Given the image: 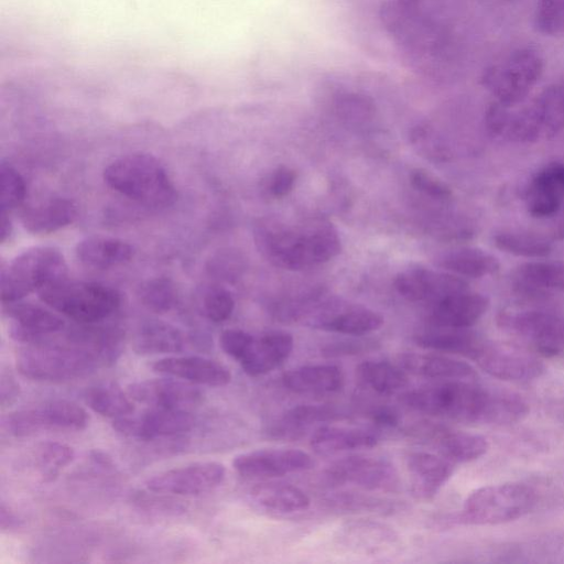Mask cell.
<instances>
[{"mask_svg":"<svg viewBox=\"0 0 564 564\" xmlns=\"http://www.w3.org/2000/svg\"><path fill=\"white\" fill-rule=\"evenodd\" d=\"M400 401L419 413L470 424H513L530 411L519 394L465 380H447L409 390L400 395Z\"/></svg>","mask_w":564,"mask_h":564,"instance_id":"6da1fadb","label":"cell"},{"mask_svg":"<svg viewBox=\"0 0 564 564\" xmlns=\"http://www.w3.org/2000/svg\"><path fill=\"white\" fill-rule=\"evenodd\" d=\"M54 335L19 349L15 365L21 376L34 381L61 383L86 377L106 366L84 325L70 329L62 340L55 339Z\"/></svg>","mask_w":564,"mask_h":564,"instance_id":"7a4b0ae2","label":"cell"},{"mask_svg":"<svg viewBox=\"0 0 564 564\" xmlns=\"http://www.w3.org/2000/svg\"><path fill=\"white\" fill-rule=\"evenodd\" d=\"M254 239L268 261L288 270H302L327 262L341 250L337 230L323 219H313L294 228L276 224L259 225Z\"/></svg>","mask_w":564,"mask_h":564,"instance_id":"3957f363","label":"cell"},{"mask_svg":"<svg viewBox=\"0 0 564 564\" xmlns=\"http://www.w3.org/2000/svg\"><path fill=\"white\" fill-rule=\"evenodd\" d=\"M488 131L516 143L551 139L564 129V79L552 83L523 107L494 102L486 112Z\"/></svg>","mask_w":564,"mask_h":564,"instance_id":"277c9868","label":"cell"},{"mask_svg":"<svg viewBox=\"0 0 564 564\" xmlns=\"http://www.w3.org/2000/svg\"><path fill=\"white\" fill-rule=\"evenodd\" d=\"M104 181L117 193L149 208H165L176 199L167 171L149 153H129L116 159L105 167Z\"/></svg>","mask_w":564,"mask_h":564,"instance_id":"5b68a950","label":"cell"},{"mask_svg":"<svg viewBox=\"0 0 564 564\" xmlns=\"http://www.w3.org/2000/svg\"><path fill=\"white\" fill-rule=\"evenodd\" d=\"M37 294L48 307L78 324H98L121 305V294L116 289L67 278L42 289Z\"/></svg>","mask_w":564,"mask_h":564,"instance_id":"8992f818","label":"cell"},{"mask_svg":"<svg viewBox=\"0 0 564 564\" xmlns=\"http://www.w3.org/2000/svg\"><path fill=\"white\" fill-rule=\"evenodd\" d=\"M67 278L62 252L48 246L30 248L17 256L0 273L2 304L21 301L30 293Z\"/></svg>","mask_w":564,"mask_h":564,"instance_id":"52a82bcc","label":"cell"},{"mask_svg":"<svg viewBox=\"0 0 564 564\" xmlns=\"http://www.w3.org/2000/svg\"><path fill=\"white\" fill-rule=\"evenodd\" d=\"M543 69L541 52L533 46H521L490 64L481 75V84L495 102L512 107L524 100Z\"/></svg>","mask_w":564,"mask_h":564,"instance_id":"ba28073f","label":"cell"},{"mask_svg":"<svg viewBox=\"0 0 564 564\" xmlns=\"http://www.w3.org/2000/svg\"><path fill=\"white\" fill-rule=\"evenodd\" d=\"M534 490L521 482H505L478 488L466 498L458 521L494 525L517 520L534 507Z\"/></svg>","mask_w":564,"mask_h":564,"instance_id":"9c48e42d","label":"cell"},{"mask_svg":"<svg viewBox=\"0 0 564 564\" xmlns=\"http://www.w3.org/2000/svg\"><path fill=\"white\" fill-rule=\"evenodd\" d=\"M498 323L540 356L564 354V316L561 314L543 310L505 311Z\"/></svg>","mask_w":564,"mask_h":564,"instance_id":"30bf717a","label":"cell"},{"mask_svg":"<svg viewBox=\"0 0 564 564\" xmlns=\"http://www.w3.org/2000/svg\"><path fill=\"white\" fill-rule=\"evenodd\" d=\"M89 415L78 404L52 400L36 406L11 412L2 420L3 429L14 437H26L46 431H82Z\"/></svg>","mask_w":564,"mask_h":564,"instance_id":"8fae6325","label":"cell"},{"mask_svg":"<svg viewBox=\"0 0 564 564\" xmlns=\"http://www.w3.org/2000/svg\"><path fill=\"white\" fill-rule=\"evenodd\" d=\"M404 433L410 438L431 446L441 456L453 463L475 460L486 454L488 449V442L485 437L429 420L408 425Z\"/></svg>","mask_w":564,"mask_h":564,"instance_id":"7c38bea8","label":"cell"},{"mask_svg":"<svg viewBox=\"0 0 564 564\" xmlns=\"http://www.w3.org/2000/svg\"><path fill=\"white\" fill-rule=\"evenodd\" d=\"M325 476L328 481L352 485L366 490L395 491L399 477L395 467L386 458L351 455L330 464Z\"/></svg>","mask_w":564,"mask_h":564,"instance_id":"4fadbf2b","label":"cell"},{"mask_svg":"<svg viewBox=\"0 0 564 564\" xmlns=\"http://www.w3.org/2000/svg\"><path fill=\"white\" fill-rule=\"evenodd\" d=\"M303 318L314 328L350 336H364L383 325L381 314L357 304L326 302L310 306Z\"/></svg>","mask_w":564,"mask_h":564,"instance_id":"5bb4252c","label":"cell"},{"mask_svg":"<svg viewBox=\"0 0 564 564\" xmlns=\"http://www.w3.org/2000/svg\"><path fill=\"white\" fill-rule=\"evenodd\" d=\"M313 457L297 448L257 449L236 456L232 467L249 479H271L314 467Z\"/></svg>","mask_w":564,"mask_h":564,"instance_id":"9a60e30c","label":"cell"},{"mask_svg":"<svg viewBox=\"0 0 564 564\" xmlns=\"http://www.w3.org/2000/svg\"><path fill=\"white\" fill-rule=\"evenodd\" d=\"M226 475L223 464L198 462L160 473L147 481L156 494L196 496L218 487Z\"/></svg>","mask_w":564,"mask_h":564,"instance_id":"2e32d148","label":"cell"},{"mask_svg":"<svg viewBox=\"0 0 564 564\" xmlns=\"http://www.w3.org/2000/svg\"><path fill=\"white\" fill-rule=\"evenodd\" d=\"M475 361L490 376L512 382H528L540 378L545 371L544 364L533 352L489 341Z\"/></svg>","mask_w":564,"mask_h":564,"instance_id":"e0dca14e","label":"cell"},{"mask_svg":"<svg viewBox=\"0 0 564 564\" xmlns=\"http://www.w3.org/2000/svg\"><path fill=\"white\" fill-rule=\"evenodd\" d=\"M193 425L194 417L188 410L152 406L138 415L115 419L112 424L119 433L143 441L175 436L188 432Z\"/></svg>","mask_w":564,"mask_h":564,"instance_id":"ac0fdd59","label":"cell"},{"mask_svg":"<svg viewBox=\"0 0 564 564\" xmlns=\"http://www.w3.org/2000/svg\"><path fill=\"white\" fill-rule=\"evenodd\" d=\"M393 284L398 293L408 301L431 305L468 290V283L462 276L422 267L409 268L400 272Z\"/></svg>","mask_w":564,"mask_h":564,"instance_id":"d6986e66","label":"cell"},{"mask_svg":"<svg viewBox=\"0 0 564 564\" xmlns=\"http://www.w3.org/2000/svg\"><path fill=\"white\" fill-rule=\"evenodd\" d=\"M126 391L133 401L152 408L188 410L203 400L202 391L193 383L173 377L137 381Z\"/></svg>","mask_w":564,"mask_h":564,"instance_id":"ffe728a7","label":"cell"},{"mask_svg":"<svg viewBox=\"0 0 564 564\" xmlns=\"http://www.w3.org/2000/svg\"><path fill=\"white\" fill-rule=\"evenodd\" d=\"M2 305L10 319V336L18 343L35 344L64 329L63 318L41 305L22 300Z\"/></svg>","mask_w":564,"mask_h":564,"instance_id":"44dd1931","label":"cell"},{"mask_svg":"<svg viewBox=\"0 0 564 564\" xmlns=\"http://www.w3.org/2000/svg\"><path fill=\"white\" fill-rule=\"evenodd\" d=\"M336 543L361 555H381L399 545V535L386 523L371 519H352L338 527Z\"/></svg>","mask_w":564,"mask_h":564,"instance_id":"7402d4cb","label":"cell"},{"mask_svg":"<svg viewBox=\"0 0 564 564\" xmlns=\"http://www.w3.org/2000/svg\"><path fill=\"white\" fill-rule=\"evenodd\" d=\"M524 200L532 217L555 215L564 202V163L552 162L540 169L525 187Z\"/></svg>","mask_w":564,"mask_h":564,"instance_id":"603a6c76","label":"cell"},{"mask_svg":"<svg viewBox=\"0 0 564 564\" xmlns=\"http://www.w3.org/2000/svg\"><path fill=\"white\" fill-rule=\"evenodd\" d=\"M412 495L423 501L433 499L454 471V463L429 452H410L405 456Z\"/></svg>","mask_w":564,"mask_h":564,"instance_id":"cb8c5ba5","label":"cell"},{"mask_svg":"<svg viewBox=\"0 0 564 564\" xmlns=\"http://www.w3.org/2000/svg\"><path fill=\"white\" fill-rule=\"evenodd\" d=\"M152 369L167 377L208 387H223L231 380V373L226 366L199 356L162 358L153 362Z\"/></svg>","mask_w":564,"mask_h":564,"instance_id":"d4e9b609","label":"cell"},{"mask_svg":"<svg viewBox=\"0 0 564 564\" xmlns=\"http://www.w3.org/2000/svg\"><path fill=\"white\" fill-rule=\"evenodd\" d=\"M489 307L488 299L468 290L449 295L431 305L429 324L467 328L476 324Z\"/></svg>","mask_w":564,"mask_h":564,"instance_id":"484cf974","label":"cell"},{"mask_svg":"<svg viewBox=\"0 0 564 564\" xmlns=\"http://www.w3.org/2000/svg\"><path fill=\"white\" fill-rule=\"evenodd\" d=\"M414 341L425 349L459 355L475 360L488 340L471 330L470 327L454 328L430 325L414 335Z\"/></svg>","mask_w":564,"mask_h":564,"instance_id":"4316f807","label":"cell"},{"mask_svg":"<svg viewBox=\"0 0 564 564\" xmlns=\"http://www.w3.org/2000/svg\"><path fill=\"white\" fill-rule=\"evenodd\" d=\"M399 366L408 373L436 379L475 381L477 372L468 362L443 354L408 352L399 357Z\"/></svg>","mask_w":564,"mask_h":564,"instance_id":"83f0119b","label":"cell"},{"mask_svg":"<svg viewBox=\"0 0 564 564\" xmlns=\"http://www.w3.org/2000/svg\"><path fill=\"white\" fill-rule=\"evenodd\" d=\"M293 337L289 333H267L260 338H254L239 364L250 377L265 375L288 359L293 349Z\"/></svg>","mask_w":564,"mask_h":564,"instance_id":"f1b7e54d","label":"cell"},{"mask_svg":"<svg viewBox=\"0 0 564 564\" xmlns=\"http://www.w3.org/2000/svg\"><path fill=\"white\" fill-rule=\"evenodd\" d=\"M78 209L74 200L51 197L25 207L21 214L24 228L35 235H47L70 225Z\"/></svg>","mask_w":564,"mask_h":564,"instance_id":"f546056e","label":"cell"},{"mask_svg":"<svg viewBox=\"0 0 564 564\" xmlns=\"http://www.w3.org/2000/svg\"><path fill=\"white\" fill-rule=\"evenodd\" d=\"M75 254L85 267L107 270L131 261L133 247L127 241L107 236H89L78 241Z\"/></svg>","mask_w":564,"mask_h":564,"instance_id":"4dcf8cb0","label":"cell"},{"mask_svg":"<svg viewBox=\"0 0 564 564\" xmlns=\"http://www.w3.org/2000/svg\"><path fill=\"white\" fill-rule=\"evenodd\" d=\"M283 386L300 394H332L344 386V375L334 365H310L293 368L282 376Z\"/></svg>","mask_w":564,"mask_h":564,"instance_id":"1f68e13d","label":"cell"},{"mask_svg":"<svg viewBox=\"0 0 564 564\" xmlns=\"http://www.w3.org/2000/svg\"><path fill=\"white\" fill-rule=\"evenodd\" d=\"M345 416L346 414L334 406L302 404L288 410L268 429V434L274 438L299 440L312 425L341 420Z\"/></svg>","mask_w":564,"mask_h":564,"instance_id":"d6a6232c","label":"cell"},{"mask_svg":"<svg viewBox=\"0 0 564 564\" xmlns=\"http://www.w3.org/2000/svg\"><path fill=\"white\" fill-rule=\"evenodd\" d=\"M379 435L368 429L340 427L323 425L317 427L311 437V446L319 455H336L338 453L375 447Z\"/></svg>","mask_w":564,"mask_h":564,"instance_id":"836d02e7","label":"cell"},{"mask_svg":"<svg viewBox=\"0 0 564 564\" xmlns=\"http://www.w3.org/2000/svg\"><path fill=\"white\" fill-rule=\"evenodd\" d=\"M513 278L519 292L527 295L564 291V262L551 260L525 262L516 269Z\"/></svg>","mask_w":564,"mask_h":564,"instance_id":"e575fe53","label":"cell"},{"mask_svg":"<svg viewBox=\"0 0 564 564\" xmlns=\"http://www.w3.org/2000/svg\"><path fill=\"white\" fill-rule=\"evenodd\" d=\"M133 350L138 355L176 354L184 348V337L178 328L160 319H148L137 329Z\"/></svg>","mask_w":564,"mask_h":564,"instance_id":"d590c367","label":"cell"},{"mask_svg":"<svg viewBox=\"0 0 564 564\" xmlns=\"http://www.w3.org/2000/svg\"><path fill=\"white\" fill-rule=\"evenodd\" d=\"M250 494L258 506L278 513L304 511L311 505L308 496L302 489L284 482H260L251 489Z\"/></svg>","mask_w":564,"mask_h":564,"instance_id":"8d00e7d4","label":"cell"},{"mask_svg":"<svg viewBox=\"0 0 564 564\" xmlns=\"http://www.w3.org/2000/svg\"><path fill=\"white\" fill-rule=\"evenodd\" d=\"M440 267L459 276L484 278L499 271L500 263L491 253L475 247H463L445 253Z\"/></svg>","mask_w":564,"mask_h":564,"instance_id":"74e56055","label":"cell"},{"mask_svg":"<svg viewBox=\"0 0 564 564\" xmlns=\"http://www.w3.org/2000/svg\"><path fill=\"white\" fill-rule=\"evenodd\" d=\"M324 505L334 512L354 514L390 516L400 510V503L392 499L351 491L334 492Z\"/></svg>","mask_w":564,"mask_h":564,"instance_id":"f35d334b","label":"cell"},{"mask_svg":"<svg viewBox=\"0 0 564 564\" xmlns=\"http://www.w3.org/2000/svg\"><path fill=\"white\" fill-rule=\"evenodd\" d=\"M359 381L379 394H393L408 387V372L399 365L388 361L366 360L358 365Z\"/></svg>","mask_w":564,"mask_h":564,"instance_id":"ab89813d","label":"cell"},{"mask_svg":"<svg viewBox=\"0 0 564 564\" xmlns=\"http://www.w3.org/2000/svg\"><path fill=\"white\" fill-rule=\"evenodd\" d=\"M86 404L96 413L118 419L133 413L134 406L129 394L115 382H100L85 392Z\"/></svg>","mask_w":564,"mask_h":564,"instance_id":"60d3db41","label":"cell"},{"mask_svg":"<svg viewBox=\"0 0 564 564\" xmlns=\"http://www.w3.org/2000/svg\"><path fill=\"white\" fill-rule=\"evenodd\" d=\"M495 246L501 251L523 258H544L552 251L545 238L522 231H500L494 236Z\"/></svg>","mask_w":564,"mask_h":564,"instance_id":"b9f144b4","label":"cell"},{"mask_svg":"<svg viewBox=\"0 0 564 564\" xmlns=\"http://www.w3.org/2000/svg\"><path fill=\"white\" fill-rule=\"evenodd\" d=\"M73 458L74 451L70 446L48 441L36 447L34 463L42 481L51 482L72 463Z\"/></svg>","mask_w":564,"mask_h":564,"instance_id":"7bdbcfd3","label":"cell"},{"mask_svg":"<svg viewBox=\"0 0 564 564\" xmlns=\"http://www.w3.org/2000/svg\"><path fill=\"white\" fill-rule=\"evenodd\" d=\"M137 294L144 307L159 314L171 311L177 302L175 283L166 276L145 280L140 284Z\"/></svg>","mask_w":564,"mask_h":564,"instance_id":"ee69618b","label":"cell"},{"mask_svg":"<svg viewBox=\"0 0 564 564\" xmlns=\"http://www.w3.org/2000/svg\"><path fill=\"white\" fill-rule=\"evenodd\" d=\"M198 304L204 316L214 323L227 321L235 308L231 293L217 284L204 285L199 290Z\"/></svg>","mask_w":564,"mask_h":564,"instance_id":"f6af8a7d","label":"cell"},{"mask_svg":"<svg viewBox=\"0 0 564 564\" xmlns=\"http://www.w3.org/2000/svg\"><path fill=\"white\" fill-rule=\"evenodd\" d=\"M0 207L10 213L20 207L26 197V184L19 171L9 162L0 164Z\"/></svg>","mask_w":564,"mask_h":564,"instance_id":"bcb514c9","label":"cell"},{"mask_svg":"<svg viewBox=\"0 0 564 564\" xmlns=\"http://www.w3.org/2000/svg\"><path fill=\"white\" fill-rule=\"evenodd\" d=\"M535 30L551 37L564 35V0H539L534 14Z\"/></svg>","mask_w":564,"mask_h":564,"instance_id":"7dc6e473","label":"cell"},{"mask_svg":"<svg viewBox=\"0 0 564 564\" xmlns=\"http://www.w3.org/2000/svg\"><path fill=\"white\" fill-rule=\"evenodd\" d=\"M410 182L415 189L437 200H447L453 194L445 182L424 169H414Z\"/></svg>","mask_w":564,"mask_h":564,"instance_id":"c3c4849f","label":"cell"},{"mask_svg":"<svg viewBox=\"0 0 564 564\" xmlns=\"http://www.w3.org/2000/svg\"><path fill=\"white\" fill-rule=\"evenodd\" d=\"M379 343L371 338H350L333 341L322 348V355L327 358L356 356L376 350Z\"/></svg>","mask_w":564,"mask_h":564,"instance_id":"681fc988","label":"cell"},{"mask_svg":"<svg viewBox=\"0 0 564 564\" xmlns=\"http://www.w3.org/2000/svg\"><path fill=\"white\" fill-rule=\"evenodd\" d=\"M254 338L241 329H225L219 337L221 349L238 362L249 350Z\"/></svg>","mask_w":564,"mask_h":564,"instance_id":"f907efd6","label":"cell"},{"mask_svg":"<svg viewBox=\"0 0 564 564\" xmlns=\"http://www.w3.org/2000/svg\"><path fill=\"white\" fill-rule=\"evenodd\" d=\"M296 173L289 166H279L270 177L269 191L278 198L286 196L293 188Z\"/></svg>","mask_w":564,"mask_h":564,"instance_id":"816d5d0a","label":"cell"},{"mask_svg":"<svg viewBox=\"0 0 564 564\" xmlns=\"http://www.w3.org/2000/svg\"><path fill=\"white\" fill-rule=\"evenodd\" d=\"M370 419L373 425L380 429H392L400 424L399 412L389 405H380L370 412Z\"/></svg>","mask_w":564,"mask_h":564,"instance_id":"f5cc1de1","label":"cell"},{"mask_svg":"<svg viewBox=\"0 0 564 564\" xmlns=\"http://www.w3.org/2000/svg\"><path fill=\"white\" fill-rule=\"evenodd\" d=\"M19 395V384L10 373L2 372L0 384L1 405H10Z\"/></svg>","mask_w":564,"mask_h":564,"instance_id":"db71d44e","label":"cell"},{"mask_svg":"<svg viewBox=\"0 0 564 564\" xmlns=\"http://www.w3.org/2000/svg\"><path fill=\"white\" fill-rule=\"evenodd\" d=\"M22 525L21 518L11 509L10 506L1 502L0 507V528L2 531H14Z\"/></svg>","mask_w":564,"mask_h":564,"instance_id":"11a10c76","label":"cell"},{"mask_svg":"<svg viewBox=\"0 0 564 564\" xmlns=\"http://www.w3.org/2000/svg\"><path fill=\"white\" fill-rule=\"evenodd\" d=\"M0 241L4 243L10 239L13 230L12 221L10 219V213L1 212V221H0Z\"/></svg>","mask_w":564,"mask_h":564,"instance_id":"9f6ffc18","label":"cell"}]
</instances>
